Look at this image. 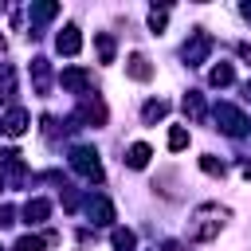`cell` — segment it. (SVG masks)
Listing matches in <instances>:
<instances>
[{"mask_svg": "<svg viewBox=\"0 0 251 251\" xmlns=\"http://www.w3.org/2000/svg\"><path fill=\"white\" fill-rule=\"evenodd\" d=\"M224 220H227V208L204 204V208H200V212L192 216V224H188V235H192L196 243H208V239H216V235H220Z\"/></svg>", "mask_w": 251, "mask_h": 251, "instance_id": "1", "label": "cell"}, {"mask_svg": "<svg viewBox=\"0 0 251 251\" xmlns=\"http://www.w3.org/2000/svg\"><path fill=\"white\" fill-rule=\"evenodd\" d=\"M71 169L78 173V176H86V180H94V184H102V161H98V149L94 145H75L71 149Z\"/></svg>", "mask_w": 251, "mask_h": 251, "instance_id": "2", "label": "cell"}, {"mask_svg": "<svg viewBox=\"0 0 251 251\" xmlns=\"http://www.w3.org/2000/svg\"><path fill=\"white\" fill-rule=\"evenodd\" d=\"M212 114H216V126H220V129H224L227 137H243V133L251 129L247 114H243V110H235L231 102H220V106H216Z\"/></svg>", "mask_w": 251, "mask_h": 251, "instance_id": "3", "label": "cell"}, {"mask_svg": "<svg viewBox=\"0 0 251 251\" xmlns=\"http://www.w3.org/2000/svg\"><path fill=\"white\" fill-rule=\"evenodd\" d=\"M180 55H184V63L188 67H200L208 55H212V35L204 31V27H196L188 39H184V47H180Z\"/></svg>", "mask_w": 251, "mask_h": 251, "instance_id": "4", "label": "cell"}, {"mask_svg": "<svg viewBox=\"0 0 251 251\" xmlns=\"http://www.w3.org/2000/svg\"><path fill=\"white\" fill-rule=\"evenodd\" d=\"M27 126H31V118H27V110H20V106H12V110L0 118V133H4V137H24Z\"/></svg>", "mask_w": 251, "mask_h": 251, "instance_id": "5", "label": "cell"}, {"mask_svg": "<svg viewBox=\"0 0 251 251\" xmlns=\"http://www.w3.org/2000/svg\"><path fill=\"white\" fill-rule=\"evenodd\" d=\"M59 82H63V90H71V94H86L94 78H90L86 67H67V71L59 75Z\"/></svg>", "mask_w": 251, "mask_h": 251, "instance_id": "6", "label": "cell"}, {"mask_svg": "<svg viewBox=\"0 0 251 251\" xmlns=\"http://www.w3.org/2000/svg\"><path fill=\"white\" fill-rule=\"evenodd\" d=\"M106 118H110V110H106L102 98H82V102H78V122H86V126H106Z\"/></svg>", "mask_w": 251, "mask_h": 251, "instance_id": "7", "label": "cell"}, {"mask_svg": "<svg viewBox=\"0 0 251 251\" xmlns=\"http://www.w3.org/2000/svg\"><path fill=\"white\" fill-rule=\"evenodd\" d=\"M55 47H59V55H78V51H82V31H78L75 24H67V27L55 35Z\"/></svg>", "mask_w": 251, "mask_h": 251, "instance_id": "8", "label": "cell"}, {"mask_svg": "<svg viewBox=\"0 0 251 251\" xmlns=\"http://www.w3.org/2000/svg\"><path fill=\"white\" fill-rule=\"evenodd\" d=\"M86 216H90L98 227H106V224H114V204H110L106 196H90V200H86Z\"/></svg>", "mask_w": 251, "mask_h": 251, "instance_id": "9", "label": "cell"}, {"mask_svg": "<svg viewBox=\"0 0 251 251\" xmlns=\"http://www.w3.org/2000/svg\"><path fill=\"white\" fill-rule=\"evenodd\" d=\"M126 75L137 78V82H149V78H153V67H149V59H145L141 51H133V55L126 59Z\"/></svg>", "mask_w": 251, "mask_h": 251, "instance_id": "10", "label": "cell"}, {"mask_svg": "<svg viewBox=\"0 0 251 251\" xmlns=\"http://www.w3.org/2000/svg\"><path fill=\"white\" fill-rule=\"evenodd\" d=\"M47 216H51V204H47L43 196H35V200L24 204V220H27V224H43Z\"/></svg>", "mask_w": 251, "mask_h": 251, "instance_id": "11", "label": "cell"}, {"mask_svg": "<svg viewBox=\"0 0 251 251\" xmlns=\"http://www.w3.org/2000/svg\"><path fill=\"white\" fill-rule=\"evenodd\" d=\"M149 157H153V149H149L145 141H137V145H129V149H126V165H129V169H145V165H149Z\"/></svg>", "mask_w": 251, "mask_h": 251, "instance_id": "12", "label": "cell"}, {"mask_svg": "<svg viewBox=\"0 0 251 251\" xmlns=\"http://www.w3.org/2000/svg\"><path fill=\"white\" fill-rule=\"evenodd\" d=\"M208 82H212V86H231V82H235V71H231V63H216V67L208 71Z\"/></svg>", "mask_w": 251, "mask_h": 251, "instance_id": "13", "label": "cell"}, {"mask_svg": "<svg viewBox=\"0 0 251 251\" xmlns=\"http://www.w3.org/2000/svg\"><path fill=\"white\" fill-rule=\"evenodd\" d=\"M31 75H35V90L47 94V82H51V67H47V59H31Z\"/></svg>", "mask_w": 251, "mask_h": 251, "instance_id": "14", "label": "cell"}, {"mask_svg": "<svg viewBox=\"0 0 251 251\" xmlns=\"http://www.w3.org/2000/svg\"><path fill=\"white\" fill-rule=\"evenodd\" d=\"M180 106H184V114H188L192 122H200V118H204V98H200V90H188Z\"/></svg>", "mask_w": 251, "mask_h": 251, "instance_id": "15", "label": "cell"}, {"mask_svg": "<svg viewBox=\"0 0 251 251\" xmlns=\"http://www.w3.org/2000/svg\"><path fill=\"white\" fill-rule=\"evenodd\" d=\"M94 47H98V59H102V63H114V35L98 31V35H94Z\"/></svg>", "mask_w": 251, "mask_h": 251, "instance_id": "16", "label": "cell"}, {"mask_svg": "<svg viewBox=\"0 0 251 251\" xmlns=\"http://www.w3.org/2000/svg\"><path fill=\"white\" fill-rule=\"evenodd\" d=\"M165 114H169V106H165L161 98H157V102H145V106H141V118H145V126H153V122H161Z\"/></svg>", "mask_w": 251, "mask_h": 251, "instance_id": "17", "label": "cell"}, {"mask_svg": "<svg viewBox=\"0 0 251 251\" xmlns=\"http://www.w3.org/2000/svg\"><path fill=\"white\" fill-rule=\"evenodd\" d=\"M137 247V235L129 227H114V251H133Z\"/></svg>", "mask_w": 251, "mask_h": 251, "instance_id": "18", "label": "cell"}, {"mask_svg": "<svg viewBox=\"0 0 251 251\" xmlns=\"http://www.w3.org/2000/svg\"><path fill=\"white\" fill-rule=\"evenodd\" d=\"M55 16H59V4H51V0H47V4H31V20H35V24L55 20Z\"/></svg>", "mask_w": 251, "mask_h": 251, "instance_id": "19", "label": "cell"}, {"mask_svg": "<svg viewBox=\"0 0 251 251\" xmlns=\"http://www.w3.org/2000/svg\"><path fill=\"white\" fill-rule=\"evenodd\" d=\"M165 24H169V8L161 4V8H153V12H149V31H153V35H161V31H165Z\"/></svg>", "mask_w": 251, "mask_h": 251, "instance_id": "20", "label": "cell"}, {"mask_svg": "<svg viewBox=\"0 0 251 251\" xmlns=\"http://www.w3.org/2000/svg\"><path fill=\"white\" fill-rule=\"evenodd\" d=\"M169 149H173V153L188 149V129H184V126H173V129H169Z\"/></svg>", "mask_w": 251, "mask_h": 251, "instance_id": "21", "label": "cell"}, {"mask_svg": "<svg viewBox=\"0 0 251 251\" xmlns=\"http://www.w3.org/2000/svg\"><path fill=\"white\" fill-rule=\"evenodd\" d=\"M200 169H204L208 176H224V173H227V165H224L220 157H212V153H204V157H200Z\"/></svg>", "mask_w": 251, "mask_h": 251, "instance_id": "22", "label": "cell"}, {"mask_svg": "<svg viewBox=\"0 0 251 251\" xmlns=\"http://www.w3.org/2000/svg\"><path fill=\"white\" fill-rule=\"evenodd\" d=\"M43 243H47V239H39V235H24L12 251H43Z\"/></svg>", "mask_w": 251, "mask_h": 251, "instance_id": "23", "label": "cell"}, {"mask_svg": "<svg viewBox=\"0 0 251 251\" xmlns=\"http://www.w3.org/2000/svg\"><path fill=\"white\" fill-rule=\"evenodd\" d=\"M8 224H16V208L12 204H0V227H8Z\"/></svg>", "mask_w": 251, "mask_h": 251, "instance_id": "24", "label": "cell"}, {"mask_svg": "<svg viewBox=\"0 0 251 251\" xmlns=\"http://www.w3.org/2000/svg\"><path fill=\"white\" fill-rule=\"evenodd\" d=\"M239 55H243V59L251 63V43H239Z\"/></svg>", "mask_w": 251, "mask_h": 251, "instance_id": "25", "label": "cell"}, {"mask_svg": "<svg viewBox=\"0 0 251 251\" xmlns=\"http://www.w3.org/2000/svg\"><path fill=\"white\" fill-rule=\"evenodd\" d=\"M165 251H184V247H180L176 239H165Z\"/></svg>", "mask_w": 251, "mask_h": 251, "instance_id": "26", "label": "cell"}, {"mask_svg": "<svg viewBox=\"0 0 251 251\" xmlns=\"http://www.w3.org/2000/svg\"><path fill=\"white\" fill-rule=\"evenodd\" d=\"M243 16H247V20H251V0H247V4H243Z\"/></svg>", "mask_w": 251, "mask_h": 251, "instance_id": "27", "label": "cell"}, {"mask_svg": "<svg viewBox=\"0 0 251 251\" xmlns=\"http://www.w3.org/2000/svg\"><path fill=\"white\" fill-rule=\"evenodd\" d=\"M0 51H4V35H0Z\"/></svg>", "mask_w": 251, "mask_h": 251, "instance_id": "28", "label": "cell"}, {"mask_svg": "<svg viewBox=\"0 0 251 251\" xmlns=\"http://www.w3.org/2000/svg\"><path fill=\"white\" fill-rule=\"evenodd\" d=\"M247 98H251V82H247Z\"/></svg>", "mask_w": 251, "mask_h": 251, "instance_id": "29", "label": "cell"}, {"mask_svg": "<svg viewBox=\"0 0 251 251\" xmlns=\"http://www.w3.org/2000/svg\"><path fill=\"white\" fill-rule=\"evenodd\" d=\"M0 188H4V176H0Z\"/></svg>", "mask_w": 251, "mask_h": 251, "instance_id": "30", "label": "cell"}, {"mask_svg": "<svg viewBox=\"0 0 251 251\" xmlns=\"http://www.w3.org/2000/svg\"><path fill=\"white\" fill-rule=\"evenodd\" d=\"M0 251H4V247H0Z\"/></svg>", "mask_w": 251, "mask_h": 251, "instance_id": "31", "label": "cell"}]
</instances>
